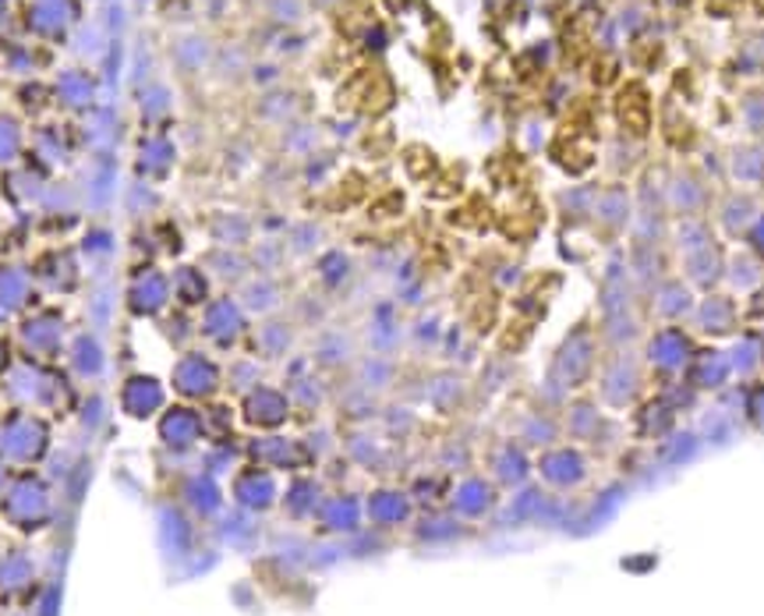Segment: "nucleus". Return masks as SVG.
<instances>
[{
  "instance_id": "f257e3e1",
  "label": "nucleus",
  "mask_w": 764,
  "mask_h": 616,
  "mask_svg": "<svg viewBox=\"0 0 764 616\" xmlns=\"http://www.w3.org/2000/svg\"><path fill=\"white\" fill-rule=\"evenodd\" d=\"M598 347H602L598 329H592L587 323L573 326L549 361V387L563 393L584 387L598 372Z\"/></svg>"
},
{
  "instance_id": "412c9836",
  "label": "nucleus",
  "mask_w": 764,
  "mask_h": 616,
  "mask_svg": "<svg viewBox=\"0 0 764 616\" xmlns=\"http://www.w3.org/2000/svg\"><path fill=\"white\" fill-rule=\"evenodd\" d=\"M711 242H719V238H715V227L700 216H683L679 224L673 227L676 256H687V251H697V248H705Z\"/></svg>"
},
{
  "instance_id": "2eb2a0df",
  "label": "nucleus",
  "mask_w": 764,
  "mask_h": 616,
  "mask_svg": "<svg viewBox=\"0 0 764 616\" xmlns=\"http://www.w3.org/2000/svg\"><path fill=\"white\" fill-rule=\"evenodd\" d=\"M627 266H630V283L637 294H651L655 291V283L665 273V256L662 248H651V245H633V251L627 256Z\"/></svg>"
},
{
  "instance_id": "9b49d317",
  "label": "nucleus",
  "mask_w": 764,
  "mask_h": 616,
  "mask_svg": "<svg viewBox=\"0 0 764 616\" xmlns=\"http://www.w3.org/2000/svg\"><path fill=\"white\" fill-rule=\"evenodd\" d=\"M641 337H644V323H641V315H637V309L598 315V340L609 347V351H633V344Z\"/></svg>"
},
{
  "instance_id": "4468645a",
  "label": "nucleus",
  "mask_w": 764,
  "mask_h": 616,
  "mask_svg": "<svg viewBox=\"0 0 764 616\" xmlns=\"http://www.w3.org/2000/svg\"><path fill=\"white\" fill-rule=\"evenodd\" d=\"M286 415H291V401H286V393H280L273 387H255L248 393L245 418L251 425H262V429H277V425L286 422Z\"/></svg>"
},
{
  "instance_id": "7ed1b4c3",
  "label": "nucleus",
  "mask_w": 764,
  "mask_h": 616,
  "mask_svg": "<svg viewBox=\"0 0 764 616\" xmlns=\"http://www.w3.org/2000/svg\"><path fill=\"white\" fill-rule=\"evenodd\" d=\"M644 361L637 358L633 351H613L609 361L602 366L598 372V393L605 404L613 407H627L637 401V393L644 387Z\"/></svg>"
},
{
  "instance_id": "cd10ccee",
  "label": "nucleus",
  "mask_w": 764,
  "mask_h": 616,
  "mask_svg": "<svg viewBox=\"0 0 764 616\" xmlns=\"http://www.w3.org/2000/svg\"><path fill=\"white\" fill-rule=\"evenodd\" d=\"M318 277H323L326 288H340L350 277V259L344 251H326V256L318 259Z\"/></svg>"
},
{
  "instance_id": "c85d7f7f",
  "label": "nucleus",
  "mask_w": 764,
  "mask_h": 616,
  "mask_svg": "<svg viewBox=\"0 0 764 616\" xmlns=\"http://www.w3.org/2000/svg\"><path fill=\"white\" fill-rule=\"evenodd\" d=\"M746 251H754V256L764 262V210L754 216V224H751V231H746Z\"/></svg>"
},
{
  "instance_id": "20e7f679",
  "label": "nucleus",
  "mask_w": 764,
  "mask_h": 616,
  "mask_svg": "<svg viewBox=\"0 0 764 616\" xmlns=\"http://www.w3.org/2000/svg\"><path fill=\"white\" fill-rule=\"evenodd\" d=\"M694 334L708 337V340H722V337H737L740 329V309H737V298L722 294V291H708L697 298L694 305Z\"/></svg>"
},
{
  "instance_id": "f3484780",
  "label": "nucleus",
  "mask_w": 764,
  "mask_h": 616,
  "mask_svg": "<svg viewBox=\"0 0 764 616\" xmlns=\"http://www.w3.org/2000/svg\"><path fill=\"white\" fill-rule=\"evenodd\" d=\"M732 294H754L764 283V262L754 251H732L726 259V280Z\"/></svg>"
},
{
  "instance_id": "6ab92c4d",
  "label": "nucleus",
  "mask_w": 764,
  "mask_h": 616,
  "mask_svg": "<svg viewBox=\"0 0 764 616\" xmlns=\"http://www.w3.org/2000/svg\"><path fill=\"white\" fill-rule=\"evenodd\" d=\"M541 475H546L552 485H577V482H584V457L570 447L552 450V453H546V461H541Z\"/></svg>"
},
{
  "instance_id": "423d86ee",
  "label": "nucleus",
  "mask_w": 764,
  "mask_h": 616,
  "mask_svg": "<svg viewBox=\"0 0 764 616\" xmlns=\"http://www.w3.org/2000/svg\"><path fill=\"white\" fill-rule=\"evenodd\" d=\"M726 259H729L726 248L719 242H711L705 248L679 256V277L687 280L697 294H708L726 280Z\"/></svg>"
},
{
  "instance_id": "6e6552de",
  "label": "nucleus",
  "mask_w": 764,
  "mask_h": 616,
  "mask_svg": "<svg viewBox=\"0 0 764 616\" xmlns=\"http://www.w3.org/2000/svg\"><path fill=\"white\" fill-rule=\"evenodd\" d=\"M711 202V188L705 178H697L694 170H676L673 178L665 181V205L673 210L679 220L683 216H700Z\"/></svg>"
},
{
  "instance_id": "1a4fd4ad",
  "label": "nucleus",
  "mask_w": 764,
  "mask_h": 616,
  "mask_svg": "<svg viewBox=\"0 0 764 616\" xmlns=\"http://www.w3.org/2000/svg\"><path fill=\"white\" fill-rule=\"evenodd\" d=\"M173 387H178L184 397H213V390L220 387V366L205 355H184L173 369Z\"/></svg>"
},
{
  "instance_id": "c756f323",
  "label": "nucleus",
  "mask_w": 764,
  "mask_h": 616,
  "mask_svg": "<svg viewBox=\"0 0 764 616\" xmlns=\"http://www.w3.org/2000/svg\"><path fill=\"white\" fill-rule=\"evenodd\" d=\"M751 407H754V418H761V425H764V387L751 397Z\"/></svg>"
},
{
  "instance_id": "a211bd4d",
  "label": "nucleus",
  "mask_w": 764,
  "mask_h": 616,
  "mask_svg": "<svg viewBox=\"0 0 764 616\" xmlns=\"http://www.w3.org/2000/svg\"><path fill=\"white\" fill-rule=\"evenodd\" d=\"M729 355V366H732V376H754L761 372L764 366V334H737L732 337V344L726 347Z\"/></svg>"
},
{
  "instance_id": "bb28decb",
  "label": "nucleus",
  "mask_w": 764,
  "mask_h": 616,
  "mask_svg": "<svg viewBox=\"0 0 764 616\" xmlns=\"http://www.w3.org/2000/svg\"><path fill=\"white\" fill-rule=\"evenodd\" d=\"M566 425H570V433L592 436L598 429V404L595 401H573L566 411Z\"/></svg>"
},
{
  "instance_id": "b1692460",
  "label": "nucleus",
  "mask_w": 764,
  "mask_h": 616,
  "mask_svg": "<svg viewBox=\"0 0 764 616\" xmlns=\"http://www.w3.org/2000/svg\"><path fill=\"white\" fill-rule=\"evenodd\" d=\"M173 288H178V298L184 305H202L210 298V277H205L199 266H181L173 273Z\"/></svg>"
},
{
  "instance_id": "f03ea898",
  "label": "nucleus",
  "mask_w": 764,
  "mask_h": 616,
  "mask_svg": "<svg viewBox=\"0 0 764 616\" xmlns=\"http://www.w3.org/2000/svg\"><path fill=\"white\" fill-rule=\"evenodd\" d=\"M694 351H697L694 334H687L683 326H659V329H651V334L644 337V355H641V361H644V366H648L651 372H655V376L673 379V376L687 372Z\"/></svg>"
},
{
  "instance_id": "f8f14e48",
  "label": "nucleus",
  "mask_w": 764,
  "mask_h": 616,
  "mask_svg": "<svg viewBox=\"0 0 764 616\" xmlns=\"http://www.w3.org/2000/svg\"><path fill=\"white\" fill-rule=\"evenodd\" d=\"M170 298V277L159 270H142L132 277V288H127V309L132 315H156L164 312Z\"/></svg>"
},
{
  "instance_id": "a878e982",
  "label": "nucleus",
  "mask_w": 764,
  "mask_h": 616,
  "mask_svg": "<svg viewBox=\"0 0 764 616\" xmlns=\"http://www.w3.org/2000/svg\"><path fill=\"white\" fill-rule=\"evenodd\" d=\"M595 199L598 192L595 188H570V192H563V213L570 220H592L595 216Z\"/></svg>"
},
{
  "instance_id": "0eeeda50",
  "label": "nucleus",
  "mask_w": 764,
  "mask_h": 616,
  "mask_svg": "<svg viewBox=\"0 0 764 616\" xmlns=\"http://www.w3.org/2000/svg\"><path fill=\"white\" fill-rule=\"evenodd\" d=\"M245 329H248V312L234 298H220L202 315V337L213 340L216 347H234L245 337Z\"/></svg>"
},
{
  "instance_id": "dca6fc26",
  "label": "nucleus",
  "mask_w": 764,
  "mask_h": 616,
  "mask_svg": "<svg viewBox=\"0 0 764 616\" xmlns=\"http://www.w3.org/2000/svg\"><path fill=\"white\" fill-rule=\"evenodd\" d=\"M757 202L754 195L746 192H732L722 199L719 205V231L726 234V238H746V231H751L754 216H757Z\"/></svg>"
},
{
  "instance_id": "39448f33",
  "label": "nucleus",
  "mask_w": 764,
  "mask_h": 616,
  "mask_svg": "<svg viewBox=\"0 0 764 616\" xmlns=\"http://www.w3.org/2000/svg\"><path fill=\"white\" fill-rule=\"evenodd\" d=\"M697 291L690 288L683 277H662L655 283V291L648 294V305H651V315L662 323V326H683L694 315V305H697Z\"/></svg>"
},
{
  "instance_id": "ddd939ff",
  "label": "nucleus",
  "mask_w": 764,
  "mask_h": 616,
  "mask_svg": "<svg viewBox=\"0 0 764 616\" xmlns=\"http://www.w3.org/2000/svg\"><path fill=\"white\" fill-rule=\"evenodd\" d=\"M592 220H595L602 231H609V234L630 231V224H633V195H630V188L613 184V188H605V192H598L595 216Z\"/></svg>"
},
{
  "instance_id": "5701e85b",
  "label": "nucleus",
  "mask_w": 764,
  "mask_h": 616,
  "mask_svg": "<svg viewBox=\"0 0 764 616\" xmlns=\"http://www.w3.org/2000/svg\"><path fill=\"white\" fill-rule=\"evenodd\" d=\"M241 305L245 312H259V315H269L277 305H280V288L273 277H255L245 283V294H241Z\"/></svg>"
},
{
  "instance_id": "4be33fe9",
  "label": "nucleus",
  "mask_w": 764,
  "mask_h": 616,
  "mask_svg": "<svg viewBox=\"0 0 764 616\" xmlns=\"http://www.w3.org/2000/svg\"><path fill=\"white\" fill-rule=\"evenodd\" d=\"M729 173L740 184H761L764 181V149L761 146H740L729 156Z\"/></svg>"
},
{
  "instance_id": "aec40b11",
  "label": "nucleus",
  "mask_w": 764,
  "mask_h": 616,
  "mask_svg": "<svg viewBox=\"0 0 764 616\" xmlns=\"http://www.w3.org/2000/svg\"><path fill=\"white\" fill-rule=\"evenodd\" d=\"M294 334L297 329L286 320H266L255 334V347L262 351V358H283L294 347Z\"/></svg>"
},
{
  "instance_id": "9d476101",
  "label": "nucleus",
  "mask_w": 764,
  "mask_h": 616,
  "mask_svg": "<svg viewBox=\"0 0 764 616\" xmlns=\"http://www.w3.org/2000/svg\"><path fill=\"white\" fill-rule=\"evenodd\" d=\"M683 376L690 379L694 390H722L732 379V366H729L726 347H697Z\"/></svg>"
},
{
  "instance_id": "393cba45",
  "label": "nucleus",
  "mask_w": 764,
  "mask_h": 616,
  "mask_svg": "<svg viewBox=\"0 0 764 616\" xmlns=\"http://www.w3.org/2000/svg\"><path fill=\"white\" fill-rule=\"evenodd\" d=\"M350 355H355V344H350L347 334H323L315 344V358L323 366H344Z\"/></svg>"
}]
</instances>
